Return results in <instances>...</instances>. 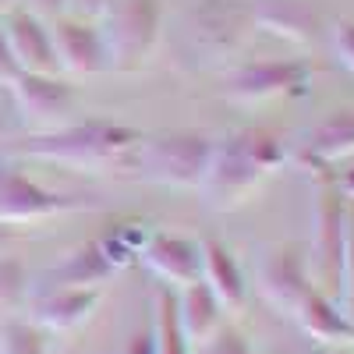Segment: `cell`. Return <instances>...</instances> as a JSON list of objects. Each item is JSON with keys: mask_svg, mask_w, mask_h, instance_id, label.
Returning <instances> with one entry per match:
<instances>
[{"mask_svg": "<svg viewBox=\"0 0 354 354\" xmlns=\"http://www.w3.org/2000/svg\"><path fill=\"white\" fill-rule=\"evenodd\" d=\"M0 354H46L43 330L32 326V322L8 319L0 326Z\"/></svg>", "mask_w": 354, "mask_h": 354, "instance_id": "cell-23", "label": "cell"}, {"mask_svg": "<svg viewBox=\"0 0 354 354\" xmlns=\"http://www.w3.org/2000/svg\"><path fill=\"white\" fill-rule=\"evenodd\" d=\"M354 156V110H337L301 142V167L308 174H337L333 167Z\"/></svg>", "mask_w": 354, "mask_h": 354, "instance_id": "cell-15", "label": "cell"}, {"mask_svg": "<svg viewBox=\"0 0 354 354\" xmlns=\"http://www.w3.org/2000/svg\"><path fill=\"white\" fill-rule=\"evenodd\" d=\"M4 39H8V50L15 57L18 71H25V75H61L53 36H50L46 21H39L36 15L11 11L8 21H4Z\"/></svg>", "mask_w": 354, "mask_h": 354, "instance_id": "cell-13", "label": "cell"}, {"mask_svg": "<svg viewBox=\"0 0 354 354\" xmlns=\"http://www.w3.org/2000/svg\"><path fill=\"white\" fill-rule=\"evenodd\" d=\"M11 96H15V110L21 117V124L32 135L64 128L78 113V93L61 75H25L21 71L11 82Z\"/></svg>", "mask_w": 354, "mask_h": 354, "instance_id": "cell-8", "label": "cell"}, {"mask_svg": "<svg viewBox=\"0 0 354 354\" xmlns=\"http://www.w3.org/2000/svg\"><path fill=\"white\" fill-rule=\"evenodd\" d=\"M198 354H252V351H248L245 337H241L238 330H230L227 322H223V326L198 347Z\"/></svg>", "mask_w": 354, "mask_h": 354, "instance_id": "cell-25", "label": "cell"}, {"mask_svg": "<svg viewBox=\"0 0 354 354\" xmlns=\"http://www.w3.org/2000/svg\"><path fill=\"white\" fill-rule=\"evenodd\" d=\"M145 270L160 277L167 287H192L202 280V245L192 238H177V234H153L145 241L142 255Z\"/></svg>", "mask_w": 354, "mask_h": 354, "instance_id": "cell-12", "label": "cell"}, {"mask_svg": "<svg viewBox=\"0 0 354 354\" xmlns=\"http://www.w3.org/2000/svg\"><path fill=\"white\" fill-rule=\"evenodd\" d=\"M344 241H347V198L337 188V174H315V273L326 287V298L340 305V273H344Z\"/></svg>", "mask_w": 354, "mask_h": 354, "instance_id": "cell-6", "label": "cell"}, {"mask_svg": "<svg viewBox=\"0 0 354 354\" xmlns=\"http://www.w3.org/2000/svg\"><path fill=\"white\" fill-rule=\"evenodd\" d=\"M294 319L305 330V337H312L322 347H351L354 344V322L340 312V305L333 298H326L322 290H308L301 305L294 308Z\"/></svg>", "mask_w": 354, "mask_h": 354, "instance_id": "cell-18", "label": "cell"}, {"mask_svg": "<svg viewBox=\"0 0 354 354\" xmlns=\"http://www.w3.org/2000/svg\"><path fill=\"white\" fill-rule=\"evenodd\" d=\"M82 209H100L93 195H61L50 192L39 181L25 177L18 167L0 163V227H28V223H46L68 213Z\"/></svg>", "mask_w": 354, "mask_h": 354, "instance_id": "cell-5", "label": "cell"}, {"mask_svg": "<svg viewBox=\"0 0 354 354\" xmlns=\"http://www.w3.org/2000/svg\"><path fill=\"white\" fill-rule=\"evenodd\" d=\"M312 290L308 280V262L301 248H277L262 259L259 266V294L270 301L277 312L294 315V308L301 305V298Z\"/></svg>", "mask_w": 354, "mask_h": 354, "instance_id": "cell-11", "label": "cell"}, {"mask_svg": "<svg viewBox=\"0 0 354 354\" xmlns=\"http://www.w3.org/2000/svg\"><path fill=\"white\" fill-rule=\"evenodd\" d=\"M340 301L344 315L354 322V202L347 198V241H344V273H340Z\"/></svg>", "mask_w": 354, "mask_h": 354, "instance_id": "cell-24", "label": "cell"}, {"mask_svg": "<svg viewBox=\"0 0 354 354\" xmlns=\"http://www.w3.org/2000/svg\"><path fill=\"white\" fill-rule=\"evenodd\" d=\"M64 8H68V0H25V11H28V15H36L39 21H46V18H61Z\"/></svg>", "mask_w": 354, "mask_h": 354, "instance_id": "cell-28", "label": "cell"}, {"mask_svg": "<svg viewBox=\"0 0 354 354\" xmlns=\"http://www.w3.org/2000/svg\"><path fill=\"white\" fill-rule=\"evenodd\" d=\"M308 88H312V64L301 61V57H294V61H262L230 75L227 100L234 106L259 110V106L298 100Z\"/></svg>", "mask_w": 354, "mask_h": 354, "instance_id": "cell-7", "label": "cell"}, {"mask_svg": "<svg viewBox=\"0 0 354 354\" xmlns=\"http://www.w3.org/2000/svg\"><path fill=\"white\" fill-rule=\"evenodd\" d=\"M145 135L128 124L113 121H71L57 131L28 135L25 142L11 145V156L21 160H39V163H57L68 170H103L113 163H128L135 145Z\"/></svg>", "mask_w": 354, "mask_h": 354, "instance_id": "cell-2", "label": "cell"}, {"mask_svg": "<svg viewBox=\"0 0 354 354\" xmlns=\"http://www.w3.org/2000/svg\"><path fill=\"white\" fill-rule=\"evenodd\" d=\"M283 160V138L273 128H241L213 145V160L198 192L213 213H234L259 195Z\"/></svg>", "mask_w": 354, "mask_h": 354, "instance_id": "cell-1", "label": "cell"}, {"mask_svg": "<svg viewBox=\"0 0 354 354\" xmlns=\"http://www.w3.org/2000/svg\"><path fill=\"white\" fill-rule=\"evenodd\" d=\"M337 188L344 192V198H351V202H354V170H347V174H337Z\"/></svg>", "mask_w": 354, "mask_h": 354, "instance_id": "cell-30", "label": "cell"}, {"mask_svg": "<svg viewBox=\"0 0 354 354\" xmlns=\"http://www.w3.org/2000/svg\"><path fill=\"white\" fill-rule=\"evenodd\" d=\"M50 36H53L57 68H61V71L78 75V78L110 71L106 46H103V36H100V25L82 21V18H57L53 28H50Z\"/></svg>", "mask_w": 354, "mask_h": 354, "instance_id": "cell-10", "label": "cell"}, {"mask_svg": "<svg viewBox=\"0 0 354 354\" xmlns=\"http://www.w3.org/2000/svg\"><path fill=\"white\" fill-rule=\"evenodd\" d=\"M252 8V18L259 28H266L270 36L298 46V50H308L322 39V21L312 8H305L301 0H255Z\"/></svg>", "mask_w": 354, "mask_h": 354, "instance_id": "cell-16", "label": "cell"}, {"mask_svg": "<svg viewBox=\"0 0 354 354\" xmlns=\"http://www.w3.org/2000/svg\"><path fill=\"white\" fill-rule=\"evenodd\" d=\"M333 50H337V61L354 75V21H340L333 28Z\"/></svg>", "mask_w": 354, "mask_h": 354, "instance_id": "cell-26", "label": "cell"}, {"mask_svg": "<svg viewBox=\"0 0 354 354\" xmlns=\"http://www.w3.org/2000/svg\"><path fill=\"white\" fill-rule=\"evenodd\" d=\"M100 36L113 71H142L163 39V0H113L100 18Z\"/></svg>", "mask_w": 354, "mask_h": 354, "instance_id": "cell-4", "label": "cell"}, {"mask_svg": "<svg viewBox=\"0 0 354 354\" xmlns=\"http://www.w3.org/2000/svg\"><path fill=\"white\" fill-rule=\"evenodd\" d=\"M305 354H354L351 347H319V351H305Z\"/></svg>", "mask_w": 354, "mask_h": 354, "instance_id": "cell-31", "label": "cell"}, {"mask_svg": "<svg viewBox=\"0 0 354 354\" xmlns=\"http://www.w3.org/2000/svg\"><path fill=\"white\" fill-rule=\"evenodd\" d=\"M255 28L245 0H198L192 11V36L209 57H234L255 36Z\"/></svg>", "mask_w": 354, "mask_h": 354, "instance_id": "cell-9", "label": "cell"}, {"mask_svg": "<svg viewBox=\"0 0 354 354\" xmlns=\"http://www.w3.org/2000/svg\"><path fill=\"white\" fill-rule=\"evenodd\" d=\"M110 4H113V0H68L64 15L68 18H82V21H100Z\"/></svg>", "mask_w": 354, "mask_h": 354, "instance_id": "cell-27", "label": "cell"}, {"mask_svg": "<svg viewBox=\"0 0 354 354\" xmlns=\"http://www.w3.org/2000/svg\"><path fill=\"white\" fill-rule=\"evenodd\" d=\"M8 241H11V230H8V227H0V252L8 248Z\"/></svg>", "mask_w": 354, "mask_h": 354, "instance_id": "cell-32", "label": "cell"}, {"mask_svg": "<svg viewBox=\"0 0 354 354\" xmlns=\"http://www.w3.org/2000/svg\"><path fill=\"white\" fill-rule=\"evenodd\" d=\"M153 354H192L185 333H181V319H177V298L170 287L160 290L156 298V326H153Z\"/></svg>", "mask_w": 354, "mask_h": 354, "instance_id": "cell-21", "label": "cell"}, {"mask_svg": "<svg viewBox=\"0 0 354 354\" xmlns=\"http://www.w3.org/2000/svg\"><path fill=\"white\" fill-rule=\"evenodd\" d=\"M15 4H18V0H0V11H11Z\"/></svg>", "mask_w": 354, "mask_h": 354, "instance_id": "cell-33", "label": "cell"}, {"mask_svg": "<svg viewBox=\"0 0 354 354\" xmlns=\"http://www.w3.org/2000/svg\"><path fill=\"white\" fill-rule=\"evenodd\" d=\"M18 64H15V57L8 50V39H4V25H0V85H11L18 78Z\"/></svg>", "mask_w": 354, "mask_h": 354, "instance_id": "cell-29", "label": "cell"}, {"mask_svg": "<svg viewBox=\"0 0 354 354\" xmlns=\"http://www.w3.org/2000/svg\"><path fill=\"white\" fill-rule=\"evenodd\" d=\"M100 298L103 290L96 287H50L43 298L32 301V326L46 333H71L93 319Z\"/></svg>", "mask_w": 354, "mask_h": 354, "instance_id": "cell-14", "label": "cell"}, {"mask_svg": "<svg viewBox=\"0 0 354 354\" xmlns=\"http://www.w3.org/2000/svg\"><path fill=\"white\" fill-rule=\"evenodd\" d=\"M198 245H202V283L213 290V298L220 301L223 312L241 315L248 305V283H245L241 266L234 262V255L216 238H205Z\"/></svg>", "mask_w": 354, "mask_h": 354, "instance_id": "cell-17", "label": "cell"}, {"mask_svg": "<svg viewBox=\"0 0 354 354\" xmlns=\"http://www.w3.org/2000/svg\"><path fill=\"white\" fill-rule=\"evenodd\" d=\"M117 273V266L106 259V252L100 248V241H88L78 252H71L57 270L46 273V280L53 287H103L110 277Z\"/></svg>", "mask_w": 354, "mask_h": 354, "instance_id": "cell-20", "label": "cell"}, {"mask_svg": "<svg viewBox=\"0 0 354 354\" xmlns=\"http://www.w3.org/2000/svg\"><path fill=\"white\" fill-rule=\"evenodd\" d=\"M28 301V273L18 259L0 255V315H15Z\"/></svg>", "mask_w": 354, "mask_h": 354, "instance_id": "cell-22", "label": "cell"}, {"mask_svg": "<svg viewBox=\"0 0 354 354\" xmlns=\"http://www.w3.org/2000/svg\"><path fill=\"white\" fill-rule=\"evenodd\" d=\"M223 308L213 298V290L202 280L192 287H181V298H177V319H181V333L188 340V347H202L220 326H223Z\"/></svg>", "mask_w": 354, "mask_h": 354, "instance_id": "cell-19", "label": "cell"}, {"mask_svg": "<svg viewBox=\"0 0 354 354\" xmlns=\"http://www.w3.org/2000/svg\"><path fill=\"white\" fill-rule=\"evenodd\" d=\"M213 145L216 142L202 131H163L153 138H142L135 153L128 156V167L145 185L198 192L213 160Z\"/></svg>", "mask_w": 354, "mask_h": 354, "instance_id": "cell-3", "label": "cell"}]
</instances>
